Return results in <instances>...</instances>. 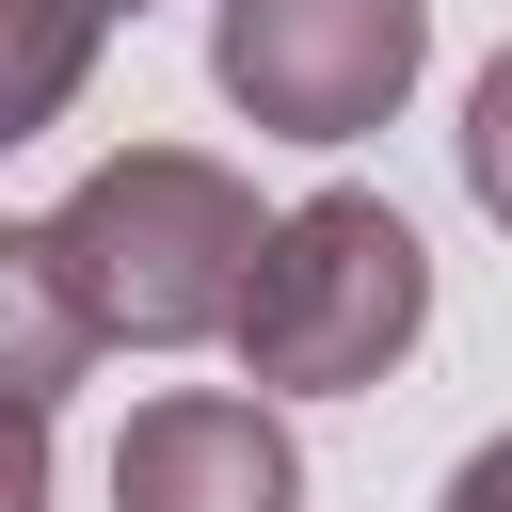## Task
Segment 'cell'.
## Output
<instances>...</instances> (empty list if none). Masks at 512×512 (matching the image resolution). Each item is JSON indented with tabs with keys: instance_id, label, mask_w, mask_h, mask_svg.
Instances as JSON below:
<instances>
[{
	"instance_id": "1",
	"label": "cell",
	"mask_w": 512,
	"mask_h": 512,
	"mask_svg": "<svg viewBox=\"0 0 512 512\" xmlns=\"http://www.w3.org/2000/svg\"><path fill=\"white\" fill-rule=\"evenodd\" d=\"M16 256L80 304L96 352H192V336H240L272 224H256V176H224L208 144H128L64 208H32Z\"/></svg>"
},
{
	"instance_id": "2",
	"label": "cell",
	"mask_w": 512,
	"mask_h": 512,
	"mask_svg": "<svg viewBox=\"0 0 512 512\" xmlns=\"http://www.w3.org/2000/svg\"><path fill=\"white\" fill-rule=\"evenodd\" d=\"M416 336H432V256H416V224H400L384 192H304V208H272L256 304H240V384L336 400V384H384Z\"/></svg>"
},
{
	"instance_id": "3",
	"label": "cell",
	"mask_w": 512,
	"mask_h": 512,
	"mask_svg": "<svg viewBox=\"0 0 512 512\" xmlns=\"http://www.w3.org/2000/svg\"><path fill=\"white\" fill-rule=\"evenodd\" d=\"M432 64V0H208V80L256 144H368Z\"/></svg>"
},
{
	"instance_id": "4",
	"label": "cell",
	"mask_w": 512,
	"mask_h": 512,
	"mask_svg": "<svg viewBox=\"0 0 512 512\" xmlns=\"http://www.w3.org/2000/svg\"><path fill=\"white\" fill-rule=\"evenodd\" d=\"M112 512H304V448L272 400L176 384L112 432Z\"/></svg>"
},
{
	"instance_id": "5",
	"label": "cell",
	"mask_w": 512,
	"mask_h": 512,
	"mask_svg": "<svg viewBox=\"0 0 512 512\" xmlns=\"http://www.w3.org/2000/svg\"><path fill=\"white\" fill-rule=\"evenodd\" d=\"M0 336H16V400H32V432H48L96 336H80V304H64V288H48V272L16 256V240H0Z\"/></svg>"
},
{
	"instance_id": "6",
	"label": "cell",
	"mask_w": 512,
	"mask_h": 512,
	"mask_svg": "<svg viewBox=\"0 0 512 512\" xmlns=\"http://www.w3.org/2000/svg\"><path fill=\"white\" fill-rule=\"evenodd\" d=\"M96 32H112L96 0H16V80H0V112L48 128V112L80 96V64H96Z\"/></svg>"
},
{
	"instance_id": "7",
	"label": "cell",
	"mask_w": 512,
	"mask_h": 512,
	"mask_svg": "<svg viewBox=\"0 0 512 512\" xmlns=\"http://www.w3.org/2000/svg\"><path fill=\"white\" fill-rule=\"evenodd\" d=\"M464 192L512 224V48L480 64V96H464Z\"/></svg>"
},
{
	"instance_id": "8",
	"label": "cell",
	"mask_w": 512,
	"mask_h": 512,
	"mask_svg": "<svg viewBox=\"0 0 512 512\" xmlns=\"http://www.w3.org/2000/svg\"><path fill=\"white\" fill-rule=\"evenodd\" d=\"M432 512H512V432H480V448L448 464V496H432Z\"/></svg>"
},
{
	"instance_id": "9",
	"label": "cell",
	"mask_w": 512,
	"mask_h": 512,
	"mask_svg": "<svg viewBox=\"0 0 512 512\" xmlns=\"http://www.w3.org/2000/svg\"><path fill=\"white\" fill-rule=\"evenodd\" d=\"M96 16H144V0H96Z\"/></svg>"
}]
</instances>
